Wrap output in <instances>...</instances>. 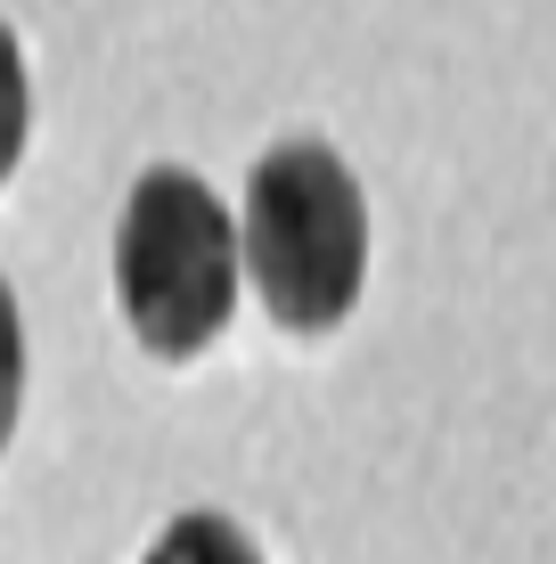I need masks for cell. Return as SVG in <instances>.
<instances>
[{
  "label": "cell",
  "instance_id": "5b68a950",
  "mask_svg": "<svg viewBox=\"0 0 556 564\" xmlns=\"http://www.w3.org/2000/svg\"><path fill=\"white\" fill-rule=\"evenodd\" d=\"M17 401H25V319H17V295L0 279V451L17 434Z\"/></svg>",
  "mask_w": 556,
  "mask_h": 564
},
{
  "label": "cell",
  "instance_id": "6da1fadb",
  "mask_svg": "<svg viewBox=\"0 0 556 564\" xmlns=\"http://www.w3.org/2000/svg\"><path fill=\"white\" fill-rule=\"evenodd\" d=\"M246 279L286 336H328L369 279V205L328 140H279L246 181Z\"/></svg>",
  "mask_w": 556,
  "mask_h": 564
},
{
  "label": "cell",
  "instance_id": "277c9868",
  "mask_svg": "<svg viewBox=\"0 0 556 564\" xmlns=\"http://www.w3.org/2000/svg\"><path fill=\"white\" fill-rule=\"evenodd\" d=\"M25 123H33V99H25V50H17V33L0 25V181H9L17 155H25Z\"/></svg>",
  "mask_w": 556,
  "mask_h": 564
},
{
  "label": "cell",
  "instance_id": "7a4b0ae2",
  "mask_svg": "<svg viewBox=\"0 0 556 564\" xmlns=\"http://www.w3.org/2000/svg\"><path fill=\"white\" fill-rule=\"evenodd\" d=\"M115 295L156 360H197L238 311V221L188 164L131 181L115 221Z\"/></svg>",
  "mask_w": 556,
  "mask_h": 564
},
{
  "label": "cell",
  "instance_id": "3957f363",
  "mask_svg": "<svg viewBox=\"0 0 556 564\" xmlns=\"http://www.w3.org/2000/svg\"><path fill=\"white\" fill-rule=\"evenodd\" d=\"M140 564H262V549L229 516H181L172 532H156V549Z\"/></svg>",
  "mask_w": 556,
  "mask_h": 564
}]
</instances>
